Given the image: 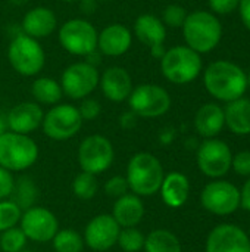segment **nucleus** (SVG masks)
I'll use <instances>...</instances> for the list:
<instances>
[{"label": "nucleus", "mask_w": 250, "mask_h": 252, "mask_svg": "<svg viewBox=\"0 0 250 252\" xmlns=\"http://www.w3.org/2000/svg\"><path fill=\"white\" fill-rule=\"evenodd\" d=\"M248 235H249V239H250V227H249V233H248Z\"/></svg>", "instance_id": "603ef678"}, {"label": "nucleus", "mask_w": 250, "mask_h": 252, "mask_svg": "<svg viewBox=\"0 0 250 252\" xmlns=\"http://www.w3.org/2000/svg\"><path fill=\"white\" fill-rule=\"evenodd\" d=\"M31 94L38 105L53 106L60 103L63 92L57 80L52 77H38L31 84Z\"/></svg>", "instance_id": "a878e982"}, {"label": "nucleus", "mask_w": 250, "mask_h": 252, "mask_svg": "<svg viewBox=\"0 0 250 252\" xmlns=\"http://www.w3.org/2000/svg\"><path fill=\"white\" fill-rule=\"evenodd\" d=\"M212 13L215 15H230L239 9L240 0H208Z\"/></svg>", "instance_id": "4c0bfd02"}, {"label": "nucleus", "mask_w": 250, "mask_h": 252, "mask_svg": "<svg viewBox=\"0 0 250 252\" xmlns=\"http://www.w3.org/2000/svg\"><path fill=\"white\" fill-rule=\"evenodd\" d=\"M239 13L243 25L250 31V0H240L239 3Z\"/></svg>", "instance_id": "ea45409f"}, {"label": "nucleus", "mask_w": 250, "mask_h": 252, "mask_svg": "<svg viewBox=\"0 0 250 252\" xmlns=\"http://www.w3.org/2000/svg\"><path fill=\"white\" fill-rule=\"evenodd\" d=\"M146 236L137 227H122L118 235L116 245L124 252H140L144 248Z\"/></svg>", "instance_id": "7c9ffc66"}, {"label": "nucleus", "mask_w": 250, "mask_h": 252, "mask_svg": "<svg viewBox=\"0 0 250 252\" xmlns=\"http://www.w3.org/2000/svg\"><path fill=\"white\" fill-rule=\"evenodd\" d=\"M19 227L28 241L46 244L59 230V221L50 210L34 205L22 211Z\"/></svg>", "instance_id": "4468645a"}, {"label": "nucleus", "mask_w": 250, "mask_h": 252, "mask_svg": "<svg viewBox=\"0 0 250 252\" xmlns=\"http://www.w3.org/2000/svg\"><path fill=\"white\" fill-rule=\"evenodd\" d=\"M205 252H250L249 235L236 224H218L206 238Z\"/></svg>", "instance_id": "2eb2a0df"}, {"label": "nucleus", "mask_w": 250, "mask_h": 252, "mask_svg": "<svg viewBox=\"0 0 250 252\" xmlns=\"http://www.w3.org/2000/svg\"><path fill=\"white\" fill-rule=\"evenodd\" d=\"M119 230V224L111 214H99L87 223L83 239L93 251H108L116 245Z\"/></svg>", "instance_id": "dca6fc26"}, {"label": "nucleus", "mask_w": 250, "mask_h": 252, "mask_svg": "<svg viewBox=\"0 0 250 252\" xmlns=\"http://www.w3.org/2000/svg\"><path fill=\"white\" fill-rule=\"evenodd\" d=\"M60 1H65V3H72V1H80V0H60Z\"/></svg>", "instance_id": "de8ad7c7"}, {"label": "nucleus", "mask_w": 250, "mask_h": 252, "mask_svg": "<svg viewBox=\"0 0 250 252\" xmlns=\"http://www.w3.org/2000/svg\"><path fill=\"white\" fill-rule=\"evenodd\" d=\"M225 127L224 108L209 102L202 105L194 115V128L203 139L217 137Z\"/></svg>", "instance_id": "5701e85b"}, {"label": "nucleus", "mask_w": 250, "mask_h": 252, "mask_svg": "<svg viewBox=\"0 0 250 252\" xmlns=\"http://www.w3.org/2000/svg\"><path fill=\"white\" fill-rule=\"evenodd\" d=\"M27 236L21 227H10L0 233V250L3 252H19L27 245Z\"/></svg>", "instance_id": "2f4dec72"}, {"label": "nucleus", "mask_w": 250, "mask_h": 252, "mask_svg": "<svg viewBox=\"0 0 250 252\" xmlns=\"http://www.w3.org/2000/svg\"><path fill=\"white\" fill-rule=\"evenodd\" d=\"M240 207L250 213V177L240 189Z\"/></svg>", "instance_id": "a19ab883"}, {"label": "nucleus", "mask_w": 250, "mask_h": 252, "mask_svg": "<svg viewBox=\"0 0 250 252\" xmlns=\"http://www.w3.org/2000/svg\"><path fill=\"white\" fill-rule=\"evenodd\" d=\"M13 188H15V180L12 171L0 167V201L9 199L12 196Z\"/></svg>", "instance_id": "58836bf2"}, {"label": "nucleus", "mask_w": 250, "mask_h": 252, "mask_svg": "<svg viewBox=\"0 0 250 252\" xmlns=\"http://www.w3.org/2000/svg\"><path fill=\"white\" fill-rule=\"evenodd\" d=\"M186 46L197 53L212 52L222 38V25L218 16L208 10H194L183 24Z\"/></svg>", "instance_id": "f03ea898"}, {"label": "nucleus", "mask_w": 250, "mask_h": 252, "mask_svg": "<svg viewBox=\"0 0 250 252\" xmlns=\"http://www.w3.org/2000/svg\"><path fill=\"white\" fill-rule=\"evenodd\" d=\"M83 123L84 120L81 118L77 106L69 103H57L44 112L41 128L49 139L65 142L80 133Z\"/></svg>", "instance_id": "6e6552de"}, {"label": "nucleus", "mask_w": 250, "mask_h": 252, "mask_svg": "<svg viewBox=\"0 0 250 252\" xmlns=\"http://www.w3.org/2000/svg\"><path fill=\"white\" fill-rule=\"evenodd\" d=\"M44 112L37 102H21L13 106L7 115V130L19 134H31L41 127Z\"/></svg>", "instance_id": "a211bd4d"}, {"label": "nucleus", "mask_w": 250, "mask_h": 252, "mask_svg": "<svg viewBox=\"0 0 250 252\" xmlns=\"http://www.w3.org/2000/svg\"><path fill=\"white\" fill-rule=\"evenodd\" d=\"M96 1H109V0H96Z\"/></svg>", "instance_id": "3c124183"}, {"label": "nucleus", "mask_w": 250, "mask_h": 252, "mask_svg": "<svg viewBox=\"0 0 250 252\" xmlns=\"http://www.w3.org/2000/svg\"><path fill=\"white\" fill-rule=\"evenodd\" d=\"M225 126L237 136L250 134V99L239 97L227 103L224 108Z\"/></svg>", "instance_id": "393cba45"}, {"label": "nucleus", "mask_w": 250, "mask_h": 252, "mask_svg": "<svg viewBox=\"0 0 250 252\" xmlns=\"http://www.w3.org/2000/svg\"><path fill=\"white\" fill-rule=\"evenodd\" d=\"M113 158V145L102 134L87 136L78 146V164L81 171H87L94 176L102 174L111 168Z\"/></svg>", "instance_id": "9b49d317"}, {"label": "nucleus", "mask_w": 250, "mask_h": 252, "mask_svg": "<svg viewBox=\"0 0 250 252\" xmlns=\"http://www.w3.org/2000/svg\"><path fill=\"white\" fill-rule=\"evenodd\" d=\"M164 177L165 173L161 161L150 152H139L128 161L125 179L130 190L140 198L159 192Z\"/></svg>", "instance_id": "7ed1b4c3"}, {"label": "nucleus", "mask_w": 250, "mask_h": 252, "mask_svg": "<svg viewBox=\"0 0 250 252\" xmlns=\"http://www.w3.org/2000/svg\"><path fill=\"white\" fill-rule=\"evenodd\" d=\"M99 87L103 96L115 103L128 100L134 86L130 72L122 66H109L106 68L99 78Z\"/></svg>", "instance_id": "f3484780"}, {"label": "nucleus", "mask_w": 250, "mask_h": 252, "mask_svg": "<svg viewBox=\"0 0 250 252\" xmlns=\"http://www.w3.org/2000/svg\"><path fill=\"white\" fill-rule=\"evenodd\" d=\"M19 252H32V251H29V250H25V248H24V250H21Z\"/></svg>", "instance_id": "8fccbe9b"}, {"label": "nucleus", "mask_w": 250, "mask_h": 252, "mask_svg": "<svg viewBox=\"0 0 250 252\" xmlns=\"http://www.w3.org/2000/svg\"><path fill=\"white\" fill-rule=\"evenodd\" d=\"M119 227H137V224L144 217V204L143 199L133 192L122 195L121 198L115 199L113 210L111 214Z\"/></svg>", "instance_id": "4be33fe9"}, {"label": "nucleus", "mask_w": 250, "mask_h": 252, "mask_svg": "<svg viewBox=\"0 0 250 252\" xmlns=\"http://www.w3.org/2000/svg\"><path fill=\"white\" fill-rule=\"evenodd\" d=\"M99 78L100 74L97 68L83 61L66 66L59 83L65 96L72 100H83L99 87Z\"/></svg>", "instance_id": "9d476101"}, {"label": "nucleus", "mask_w": 250, "mask_h": 252, "mask_svg": "<svg viewBox=\"0 0 250 252\" xmlns=\"http://www.w3.org/2000/svg\"><path fill=\"white\" fill-rule=\"evenodd\" d=\"M203 69L200 53L189 46H174L165 52L161 59V72L164 78L177 86L194 81Z\"/></svg>", "instance_id": "20e7f679"}, {"label": "nucleus", "mask_w": 250, "mask_h": 252, "mask_svg": "<svg viewBox=\"0 0 250 252\" xmlns=\"http://www.w3.org/2000/svg\"><path fill=\"white\" fill-rule=\"evenodd\" d=\"M99 31L96 27L83 18H72L63 22L59 28L57 38L60 46L74 56L85 58L97 49Z\"/></svg>", "instance_id": "0eeeda50"}, {"label": "nucleus", "mask_w": 250, "mask_h": 252, "mask_svg": "<svg viewBox=\"0 0 250 252\" xmlns=\"http://www.w3.org/2000/svg\"><path fill=\"white\" fill-rule=\"evenodd\" d=\"M150 50V55L155 58V59H162V56L165 55V52H167V49H165V46L164 44H161V46H155V47H150L149 49Z\"/></svg>", "instance_id": "c03bdc74"}, {"label": "nucleus", "mask_w": 250, "mask_h": 252, "mask_svg": "<svg viewBox=\"0 0 250 252\" xmlns=\"http://www.w3.org/2000/svg\"><path fill=\"white\" fill-rule=\"evenodd\" d=\"M187 10L180 6V4H168L164 12H162V18L161 21L164 22L165 27L169 28H181L186 18H187Z\"/></svg>", "instance_id": "72a5a7b5"}, {"label": "nucleus", "mask_w": 250, "mask_h": 252, "mask_svg": "<svg viewBox=\"0 0 250 252\" xmlns=\"http://www.w3.org/2000/svg\"><path fill=\"white\" fill-rule=\"evenodd\" d=\"M38 159V146L28 134L6 131L0 136V167L25 171Z\"/></svg>", "instance_id": "39448f33"}, {"label": "nucleus", "mask_w": 250, "mask_h": 252, "mask_svg": "<svg viewBox=\"0 0 250 252\" xmlns=\"http://www.w3.org/2000/svg\"><path fill=\"white\" fill-rule=\"evenodd\" d=\"M103 189H105V193L109 198H113V199H118L122 195H125V193L130 192L128 182H127V179L124 176H113V177H111L105 183Z\"/></svg>", "instance_id": "f704fd0d"}, {"label": "nucleus", "mask_w": 250, "mask_h": 252, "mask_svg": "<svg viewBox=\"0 0 250 252\" xmlns=\"http://www.w3.org/2000/svg\"><path fill=\"white\" fill-rule=\"evenodd\" d=\"M29 0H12V3L13 4H16V6H22V4H25V3H28Z\"/></svg>", "instance_id": "49530a36"}, {"label": "nucleus", "mask_w": 250, "mask_h": 252, "mask_svg": "<svg viewBox=\"0 0 250 252\" xmlns=\"http://www.w3.org/2000/svg\"><path fill=\"white\" fill-rule=\"evenodd\" d=\"M202 207L215 216H230L240 208V189L221 179L209 182L200 193Z\"/></svg>", "instance_id": "f8f14e48"}, {"label": "nucleus", "mask_w": 250, "mask_h": 252, "mask_svg": "<svg viewBox=\"0 0 250 252\" xmlns=\"http://www.w3.org/2000/svg\"><path fill=\"white\" fill-rule=\"evenodd\" d=\"M134 35L140 43L144 46L155 47L161 46L167 40V27L161 21V18L152 15V13H143L140 15L133 27Z\"/></svg>", "instance_id": "b1692460"}, {"label": "nucleus", "mask_w": 250, "mask_h": 252, "mask_svg": "<svg viewBox=\"0 0 250 252\" xmlns=\"http://www.w3.org/2000/svg\"><path fill=\"white\" fill-rule=\"evenodd\" d=\"M22 216V210L12 199L0 201V233L15 227Z\"/></svg>", "instance_id": "473e14b6"}, {"label": "nucleus", "mask_w": 250, "mask_h": 252, "mask_svg": "<svg viewBox=\"0 0 250 252\" xmlns=\"http://www.w3.org/2000/svg\"><path fill=\"white\" fill-rule=\"evenodd\" d=\"M7 61L19 75L35 77L44 68L46 53L38 40L21 32L9 43Z\"/></svg>", "instance_id": "423d86ee"}, {"label": "nucleus", "mask_w": 250, "mask_h": 252, "mask_svg": "<svg viewBox=\"0 0 250 252\" xmlns=\"http://www.w3.org/2000/svg\"><path fill=\"white\" fill-rule=\"evenodd\" d=\"M7 131V123H6V117H3L1 114H0V136L3 134V133H6Z\"/></svg>", "instance_id": "a18cd8bd"}, {"label": "nucleus", "mask_w": 250, "mask_h": 252, "mask_svg": "<svg viewBox=\"0 0 250 252\" xmlns=\"http://www.w3.org/2000/svg\"><path fill=\"white\" fill-rule=\"evenodd\" d=\"M80 7H81L83 13L91 15L97 7V1L96 0H80Z\"/></svg>", "instance_id": "37998d69"}, {"label": "nucleus", "mask_w": 250, "mask_h": 252, "mask_svg": "<svg viewBox=\"0 0 250 252\" xmlns=\"http://www.w3.org/2000/svg\"><path fill=\"white\" fill-rule=\"evenodd\" d=\"M131 30L122 24H111L105 27L97 35V50L105 56H122L131 49Z\"/></svg>", "instance_id": "6ab92c4d"}, {"label": "nucleus", "mask_w": 250, "mask_h": 252, "mask_svg": "<svg viewBox=\"0 0 250 252\" xmlns=\"http://www.w3.org/2000/svg\"><path fill=\"white\" fill-rule=\"evenodd\" d=\"M146 252H183L180 239L167 229L152 230L144 241Z\"/></svg>", "instance_id": "bb28decb"}, {"label": "nucleus", "mask_w": 250, "mask_h": 252, "mask_svg": "<svg viewBox=\"0 0 250 252\" xmlns=\"http://www.w3.org/2000/svg\"><path fill=\"white\" fill-rule=\"evenodd\" d=\"M161 198L169 208H181L190 195V182L186 174L180 171H171L165 174L161 185Z\"/></svg>", "instance_id": "412c9836"}, {"label": "nucleus", "mask_w": 250, "mask_h": 252, "mask_svg": "<svg viewBox=\"0 0 250 252\" xmlns=\"http://www.w3.org/2000/svg\"><path fill=\"white\" fill-rule=\"evenodd\" d=\"M55 252H83L84 239L74 229H59L52 239Z\"/></svg>", "instance_id": "c85d7f7f"}, {"label": "nucleus", "mask_w": 250, "mask_h": 252, "mask_svg": "<svg viewBox=\"0 0 250 252\" xmlns=\"http://www.w3.org/2000/svg\"><path fill=\"white\" fill-rule=\"evenodd\" d=\"M97 190H99V182L94 174L81 171L80 174L75 176L72 182V192L78 199H83V201L93 199Z\"/></svg>", "instance_id": "c756f323"}, {"label": "nucleus", "mask_w": 250, "mask_h": 252, "mask_svg": "<svg viewBox=\"0 0 250 252\" xmlns=\"http://www.w3.org/2000/svg\"><path fill=\"white\" fill-rule=\"evenodd\" d=\"M77 108H78V112H80V115H81V118L84 121H93L102 112L100 102L96 100V99H91V97L83 99L81 103H80V106H77Z\"/></svg>", "instance_id": "c9c22d12"}, {"label": "nucleus", "mask_w": 250, "mask_h": 252, "mask_svg": "<svg viewBox=\"0 0 250 252\" xmlns=\"http://www.w3.org/2000/svg\"><path fill=\"white\" fill-rule=\"evenodd\" d=\"M203 84L214 99L228 103L246 93L248 74L237 63L221 59L206 66L203 71Z\"/></svg>", "instance_id": "f257e3e1"}, {"label": "nucleus", "mask_w": 250, "mask_h": 252, "mask_svg": "<svg viewBox=\"0 0 250 252\" xmlns=\"http://www.w3.org/2000/svg\"><path fill=\"white\" fill-rule=\"evenodd\" d=\"M231 168L239 176L250 177V151H240L233 155Z\"/></svg>", "instance_id": "e433bc0d"}, {"label": "nucleus", "mask_w": 250, "mask_h": 252, "mask_svg": "<svg viewBox=\"0 0 250 252\" xmlns=\"http://www.w3.org/2000/svg\"><path fill=\"white\" fill-rule=\"evenodd\" d=\"M248 87H250V72L248 74Z\"/></svg>", "instance_id": "09e8293b"}, {"label": "nucleus", "mask_w": 250, "mask_h": 252, "mask_svg": "<svg viewBox=\"0 0 250 252\" xmlns=\"http://www.w3.org/2000/svg\"><path fill=\"white\" fill-rule=\"evenodd\" d=\"M21 27L24 34L35 40H41L53 34L57 27V18L52 9L46 6H37L24 15Z\"/></svg>", "instance_id": "aec40b11"}, {"label": "nucleus", "mask_w": 250, "mask_h": 252, "mask_svg": "<svg viewBox=\"0 0 250 252\" xmlns=\"http://www.w3.org/2000/svg\"><path fill=\"white\" fill-rule=\"evenodd\" d=\"M197 167L209 179H221L231 170L233 154L230 146L217 137L205 139L196 154Z\"/></svg>", "instance_id": "ddd939ff"}, {"label": "nucleus", "mask_w": 250, "mask_h": 252, "mask_svg": "<svg viewBox=\"0 0 250 252\" xmlns=\"http://www.w3.org/2000/svg\"><path fill=\"white\" fill-rule=\"evenodd\" d=\"M119 124H121L124 128H133V127H136V124H137V115H136L133 111L125 112V114L121 117Z\"/></svg>", "instance_id": "79ce46f5"}, {"label": "nucleus", "mask_w": 250, "mask_h": 252, "mask_svg": "<svg viewBox=\"0 0 250 252\" xmlns=\"http://www.w3.org/2000/svg\"><path fill=\"white\" fill-rule=\"evenodd\" d=\"M171 96L167 89L158 84H141L133 89L128 105L140 118H159L171 108Z\"/></svg>", "instance_id": "1a4fd4ad"}, {"label": "nucleus", "mask_w": 250, "mask_h": 252, "mask_svg": "<svg viewBox=\"0 0 250 252\" xmlns=\"http://www.w3.org/2000/svg\"><path fill=\"white\" fill-rule=\"evenodd\" d=\"M37 196H38V190L29 177L25 176V177H21L15 182V188H13L10 198L22 211L34 207Z\"/></svg>", "instance_id": "cd10ccee"}]
</instances>
